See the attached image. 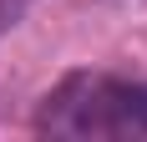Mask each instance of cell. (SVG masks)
Listing matches in <instances>:
<instances>
[{
  "mask_svg": "<svg viewBox=\"0 0 147 142\" xmlns=\"http://www.w3.org/2000/svg\"><path fill=\"white\" fill-rule=\"evenodd\" d=\"M26 10H30V0H0V30H5V26H15Z\"/></svg>",
  "mask_w": 147,
  "mask_h": 142,
  "instance_id": "2",
  "label": "cell"
},
{
  "mask_svg": "<svg viewBox=\"0 0 147 142\" xmlns=\"http://www.w3.org/2000/svg\"><path fill=\"white\" fill-rule=\"evenodd\" d=\"M36 132H56V137H147V86L71 71L41 101Z\"/></svg>",
  "mask_w": 147,
  "mask_h": 142,
  "instance_id": "1",
  "label": "cell"
}]
</instances>
